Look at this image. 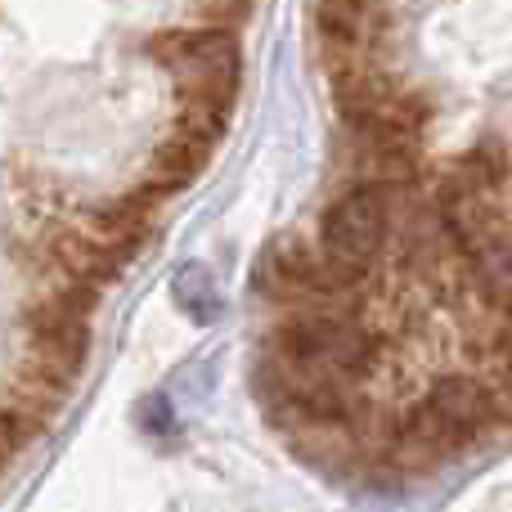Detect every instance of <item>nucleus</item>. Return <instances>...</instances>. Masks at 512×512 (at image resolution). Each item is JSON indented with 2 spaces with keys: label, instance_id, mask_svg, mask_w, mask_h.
Wrapping results in <instances>:
<instances>
[{
  "label": "nucleus",
  "instance_id": "f257e3e1",
  "mask_svg": "<svg viewBox=\"0 0 512 512\" xmlns=\"http://www.w3.org/2000/svg\"><path fill=\"white\" fill-rule=\"evenodd\" d=\"M149 59L176 81L180 122L221 140L243 77L239 36L230 27H171L149 36Z\"/></svg>",
  "mask_w": 512,
  "mask_h": 512
},
{
  "label": "nucleus",
  "instance_id": "f03ea898",
  "mask_svg": "<svg viewBox=\"0 0 512 512\" xmlns=\"http://www.w3.org/2000/svg\"><path fill=\"white\" fill-rule=\"evenodd\" d=\"M391 225H396V185L355 180L346 194L328 203L319 221V248L346 279L364 288L378 256L391 248Z\"/></svg>",
  "mask_w": 512,
  "mask_h": 512
},
{
  "label": "nucleus",
  "instance_id": "7ed1b4c3",
  "mask_svg": "<svg viewBox=\"0 0 512 512\" xmlns=\"http://www.w3.org/2000/svg\"><path fill=\"white\" fill-rule=\"evenodd\" d=\"M423 405L432 409L436 423H441L459 445L477 441V436L499 418V409H504L495 396V387H490L486 378H472V373H450V378H441L423 396Z\"/></svg>",
  "mask_w": 512,
  "mask_h": 512
},
{
  "label": "nucleus",
  "instance_id": "20e7f679",
  "mask_svg": "<svg viewBox=\"0 0 512 512\" xmlns=\"http://www.w3.org/2000/svg\"><path fill=\"white\" fill-rule=\"evenodd\" d=\"M45 261L95 292L108 288V283L126 270V256L117 248H108L104 239H95L86 225H81V230H68V225L50 230V239H45Z\"/></svg>",
  "mask_w": 512,
  "mask_h": 512
},
{
  "label": "nucleus",
  "instance_id": "39448f33",
  "mask_svg": "<svg viewBox=\"0 0 512 512\" xmlns=\"http://www.w3.org/2000/svg\"><path fill=\"white\" fill-rule=\"evenodd\" d=\"M212 149H216L212 135H203L198 126L176 122V131H171L167 140L153 149V158H149V180H144V185H149L158 198H171L176 189L194 185V180L203 176V167H207V158H212Z\"/></svg>",
  "mask_w": 512,
  "mask_h": 512
},
{
  "label": "nucleus",
  "instance_id": "423d86ee",
  "mask_svg": "<svg viewBox=\"0 0 512 512\" xmlns=\"http://www.w3.org/2000/svg\"><path fill=\"white\" fill-rule=\"evenodd\" d=\"M153 203H158V194H153L149 185H140L135 194H122V198H113V203H104L99 212H90L86 230L95 234V239H104L108 248H117L122 256H135L140 243L149 239Z\"/></svg>",
  "mask_w": 512,
  "mask_h": 512
},
{
  "label": "nucleus",
  "instance_id": "0eeeda50",
  "mask_svg": "<svg viewBox=\"0 0 512 512\" xmlns=\"http://www.w3.org/2000/svg\"><path fill=\"white\" fill-rule=\"evenodd\" d=\"M32 441V432H27V423L14 414V409H5L0 405V468H5L9 459H14L23 445Z\"/></svg>",
  "mask_w": 512,
  "mask_h": 512
}]
</instances>
